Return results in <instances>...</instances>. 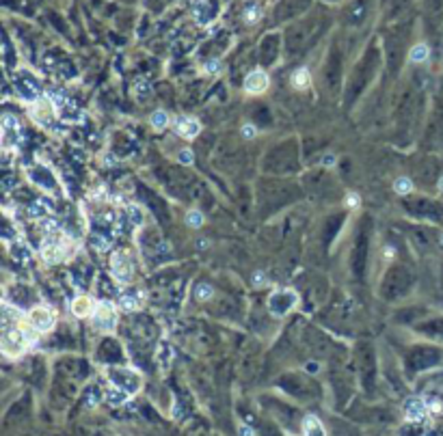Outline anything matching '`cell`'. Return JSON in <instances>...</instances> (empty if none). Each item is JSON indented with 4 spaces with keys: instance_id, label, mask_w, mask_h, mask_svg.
I'll use <instances>...</instances> for the list:
<instances>
[{
    "instance_id": "1",
    "label": "cell",
    "mask_w": 443,
    "mask_h": 436,
    "mask_svg": "<svg viewBox=\"0 0 443 436\" xmlns=\"http://www.w3.org/2000/svg\"><path fill=\"white\" fill-rule=\"evenodd\" d=\"M33 343V335L17 326L2 328V354L9 358H17Z\"/></svg>"
},
{
    "instance_id": "2",
    "label": "cell",
    "mask_w": 443,
    "mask_h": 436,
    "mask_svg": "<svg viewBox=\"0 0 443 436\" xmlns=\"http://www.w3.org/2000/svg\"><path fill=\"white\" fill-rule=\"evenodd\" d=\"M108 372V380L113 382L115 387H119L121 391H126L130 397L137 395V393L141 391V387H143V378H141V374L137 372V369L132 367H108L106 369Z\"/></svg>"
},
{
    "instance_id": "3",
    "label": "cell",
    "mask_w": 443,
    "mask_h": 436,
    "mask_svg": "<svg viewBox=\"0 0 443 436\" xmlns=\"http://www.w3.org/2000/svg\"><path fill=\"white\" fill-rule=\"evenodd\" d=\"M296 304H298L296 291L290 288H279L268 298V311L273 313L275 318H283V315H288L292 309H296Z\"/></svg>"
},
{
    "instance_id": "4",
    "label": "cell",
    "mask_w": 443,
    "mask_h": 436,
    "mask_svg": "<svg viewBox=\"0 0 443 436\" xmlns=\"http://www.w3.org/2000/svg\"><path fill=\"white\" fill-rule=\"evenodd\" d=\"M91 324L99 333H113L117 328V307L110 300H99L96 313L91 315Z\"/></svg>"
},
{
    "instance_id": "5",
    "label": "cell",
    "mask_w": 443,
    "mask_h": 436,
    "mask_svg": "<svg viewBox=\"0 0 443 436\" xmlns=\"http://www.w3.org/2000/svg\"><path fill=\"white\" fill-rule=\"evenodd\" d=\"M67 250L69 244L63 238V234L58 231L54 236H46L44 244H41V257H44L46 264H58L67 257Z\"/></svg>"
},
{
    "instance_id": "6",
    "label": "cell",
    "mask_w": 443,
    "mask_h": 436,
    "mask_svg": "<svg viewBox=\"0 0 443 436\" xmlns=\"http://www.w3.org/2000/svg\"><path fill=\"white\" fill-rule=\"evenodd\" d=\"M26 318H28L31 328H33V331H37V333H50L52 328H54V324H56L54 311H52L50 307H46V304H37V307H33L31 311L26 313Z\"/></svg>"
},
{
    "instance_id": "7",
    "label": "cell",
    "mask_w": 443,
    "mask_h": 436,
    "mask_svg": "<svg viewBox=\"0 0 443 436\" xmlns=\"http://www.w3.org/2000/svg\"><path fill=\"white\" fill-rule=\"evenodd\" d=\"M110 274L123 285L132 281V259L126 250H117L110 255Z\"/></svg>"
},
{
    "instance_id": "8",
    "label": "cell",
    "mask_w": 443,
    "mask_h": 436,
    "mask_svg": "<svg viewBox=\"0 0 443 436\" xmlns=\"http://www.w3.org/2000/svg\"><path fill=\"white\" fill-rule=\"evenodd\" d=\"M54 115H58V110H56V106L50 101V97L37 99V101H35V106H33V110H31V117L41 125V128H52Z\"/></svg>"
},
{
    "instance_id": "9",
    "label": "cell",
    "mask_w": 443,
    "mask_h": 436,
    "mask_svg": "<svg viewBox=\"0 0 443 436\" xmlns=\"http://www.w3.org/2000/svg\"><path fill=\"white\" fill-rule=\"evenodd\" d=\"M26 74V80H15V93L20 99L24 101H37L41 99V85L37 80V76L28 74V71L24 69Z\"/></svg>"
},
{
    "instance_id": "10",
    "label": "cell",
    "mask_w": 443,
    "mask_h": 436,
    "mask_svg": "<svg viewBox=\"0 0 443 436\" xmlns=\"http://www.w3.org/2000/svg\"><path fill=\"white\" fill-rule=\"evenodd\" d=\"M17 141H20V121L13 115H4L2 117V147L4 151L17 147Z\"/></svg>"
},
{
    "instance_id": "11",
    "label": "cell",
    "mask_w": 443,
    "mask_h": 436,
    "mask_svg": "<svg viewBox=\"0 0 443 436\" xmlns=\"http://www.w3.org/2000/svg\"><path fill=\"white\" fill-rule=\"evenodd\" d=\"M268 74L264 69H253L249 76L245 78V93L249 95H259L268 89Z\"/></svg>"
},
{
    "instance_id": "12",
    "label": "cell",
    "mask_w": 443,
    "mask_h": 436,
    "mask_svg": "<svg viewBox=\"0 0 443 436\" xmlns=\"http://www.w3.org/2000/svg\"><path fill=\"white\" fill-rule=\"evenodd\" d=\"M428 413V404L424 402V397L413 395L404 402V417L409 421H422Z\"/></svg>"
},
{
    "instance_id": "13",
    "label": "cell",
    "mask_w": 443,
    "mask_h": 436,
    "mask_svg": "<svg viewBox=\"0 0 443 436\" xmlns=\"http://www.w3.org/2000/svg\"><path fill=\"white\" fill-rule=\"evenodd\" d=\"M96 307H98V302H93L91 296H78V298H74V302H72V313L76 318L85 320L96 313Z\"/></svg>"
},
{
    "instance_id": "14",
    "label": "cell",
    "mask_w": 443,
    "mask_h": 436,
    "mask_svg": "<svg viewBox=\"0 0 443 436\" xmlns=\"http://www.w3.org/2000/svg\"><path fill=\"white\" fill-rule=\"evenodd\" d=\"M199 132H201V123H199V119L195 117H182L180 121H177V134L182 136V139H197Z\"/></svg>"
},
{
    "instance_id": "15",
    "label": "cell",
    "mask_w": 443,
    "mask_h": 436,
    "mask_svg": "<svg viewBox=\"0 0 443 436\" xmlns=\"http://www.w3.org/2000/svg\"><path fill=\"white\" fill-rule=\"evenodd\" d=\"M156 363L158 367L162 369V372H167V369L171 367V363H173V348H171V343L167 341H160L156 348Z\"/></svg>"
},
{
    "instance_id": "16",
    "label": "cell",
    "mask_w": 443,
    "mask_h": 436,
    "mask_svg": "<svg viewBox=\"0 0 443 436\" xmlns=\"http://www.w3.org/2000/svg\"><path fill=\"white\" fill-rule=\"evenodd\" d=\"M28 177L31 179H35V182L39 184L41 188H46V190H52L56 186V179H54V175L48 171V169H35V171H28Z\"/></svg>"
},
{
    "instance_id": "17",
    "label": "cell",
    "mask_w": 443,
    "mask_h": 436,
    "mask_svg": "<svg viewBox=\"0 0 443 436\" xmlns=\"http://www.w3.org/2000/svg\"><path fill=\"white\" fill-rule=\"evenodd\" d=\"M104 399H106V402H108L110 406H121V404H126V402H128L130 395H128L126 391H121L119 387H115V385H113V387H108V389L104 391Z\"/></svg>"
},
{
    "instance_id": "18",
    "label": "cell",
    "mask_w": 443,
    "mask_h": 436,
    "mask_svg": "<svg viewBox=\"0 0 443 436\" xmlns=\"http://www.w3.org/2000/svg\"><path fill=\"white\" fill-rule=\"evenodd\" d=\"M22 318V311L15 307H11L9 302L2 304V328H9V326H17V320Z\"/></svg>"
},
{
    "instance_id": "19",
    "label": "cell",
    "mask_w": 443,
    "mask_h": 436,
    "mask_svg": "<svg viewBox=\"0 0 443 436\" xmlns=\"http://www.w3.org/2000/svg\"><path fill=\"white\" fill-rule=\"evenodd\" d=\"M50 205L46 201H33L31 205H28V216L35 218V220H44L50 216Z\"/></svg>"
},
{
    "instance_id": "20",
    "label": "cell",
    "mask_w": 443,
    "mask_h": 436,
    "mask_svg": "<svg viewBox=\"0 0 443 436\" xmlns=\"http://www.w3.org/2000/svg\"><path fill=\"white\" fill-rule=\"evenodd\" d=\"M309 85H311V74H309V69H307V67H300V69H296L292 74V87L294 89L303 91V89H307Z\"/></svg>"
},
{
    "instance_id": "21",
    "label": "cell",
    "mask_w": 443,
    "mask_h": 436,
    "mask_svg": "<svg viewBox=\"0 0 443 436\" xmlns=\"http://www.w3.org/2000/svg\"><path fill=\"white\" fill-rule=\"evenodd\" d=\"M117 307L121 309V311H134V309L141 307V296L139 294H121L119 296V304Z\"/></svg>"
},
{
    "instance_id": "22",
    "label": "cell",
    "mask_w": 443,
    "mask_h": 436,
    "mask_svg": "<svg viewBox=\"0 0 443 436\" xmlns=\"http://www.w3.org/2000/svg\"><path fill=\"white\" fill-rule=\"evenodd\" d=\"M428 46L426 44H417V46H413L411 48V52H409V61L411 63H424L428 58Z\"/></svg>"
},
{
    "instance_id": "23",
    "label": "cell",
    "mask_w": 443,
    "mask_h": 436,
    "mask_svg": "<svg viewBox=\"0 0 443 436\" xmlns=\"http://www.w3.org/2000/svg\"><path fill=\"white\" fill-rule=\"evenodd\" d=\"M128 216H130V223H132L134 227H141L145 223V212H143V207L137 205V203H130L128 205Z\"/></svg>"
},
{
    "instance_id": "24",
    "label": "cell",
    "mask_w": 443,
    "mask_h": 436,
    "mask_svg": "<svg viewBox=\"0 0 443 436\" xmlns=\"http://www.w3.org/2000/svg\"><path fill=\"white\" fill-rule=\"evenodd\" d=\"M91 244L98 250H108L110 244H113V236H104V234H98V231H93V234H91Z\"/></svg>"
},
{
    "instance_id": "25",
    "label": "cell",
    "mask_w": 443,
    "mask_h": 436,
    "mask_svg": "<svg viewBox=\"0 0 443 436\" xmlns=\"http://www.w3.org/2000/svg\"><path fill=\"white\" fill-rule=\"evenodd\" d=\"M305 432L307 436H324V428L316 417H305Z\"/></svg>"
},
{
    "instance_id": "26",
    "label": "cell",
    "mask_w": 443,
    "mask_h": 436,
    "mask_svg": "<svg viewBox=\"0 0 443 436\" xmlns=\"http://www.w3.org/2000/svg\"><path fill=\"white\" fill-rule=\"evenodd\" d=\"M259 17H262V7H259V4H249V7L245 9V13H242V20L246 24H255Z\"/></svg>"
},
{
    "instance_id": "27",
    "label": "cell",
    "mask_w": 443,
    "mask_h": 436,
    "mask_svg": "<svg viewBox=\"0 0 443 436\" xmlns=\"http://www.w3.org/2000/svg\"><path fill=\"white\" fill-rule=\"evenodd\" d=\"M149 123H151L156 130H164V128L169 125V115H167L164 110H156V112H151Z\"/></svg>"
},
{
    "instance_id": "28",
    "label": "cell",
    "mask_w": 443,
    "mask_h": 436,
    "mask_svg": "<svg viewBox=\"0 0 443 436\" xmlns=\"http://www.w3.org/2000/svg\"><path fill=\"white\" fill-rule=\"evenodd\" d=\"M186 223L193 227V229H199V227H203V223H205V216H203V212H199V210H191L186 214Z\"/></svg>"
},
{
    "instance_id": "29",
    "label": "cell",
    "mask_w": 443,
    "mask_h": 436,
    "mask_svg": "<svg viewBox=\"0 0 443 436\" xmlns=\"http://www.w3.org/2000/svg\"><path fill=\"white\" fill-rule=\"evenodd\" d=\"M394 190H395L398 194H409L411 190H413V182H411L409 177H398V179L394 182Z\"/></svg>"
},
{
    "instance_id": "30",
    "label": "cell",
    "mask_w": 443,
    "mask_h": 436,
    "mask_svg": "<svg viewBox=\"0 0 443 436\" xmlns=\"http://www.w3.org/2000/svg\"><path fill=\"white\" fill-rule=\"evenodd\" d=\"M212 294H214V290L210 288V285H205V283H201V285H197L195 288V296H197V300H210L212 298Z\"/></svg>"
},
{
    "instance_id": "31",
    "label": "cell",
    "mask_w": 443,
    "mask_h": 436,
    "mask_svg": "<svg viewBox=\"0 0 443 436\" xmlns=\"http://www.w3.org/2000/svg\"><path fill=\"white\" fill-rule=\"evenodd\" d=\"M149 91H151V85H149V80H145V78H139L137 82H134V93H137L139 97H145V95H149Z\"/></svg>"
},
{
    "instance_id": "32",
    "label": "cell",
    "mask_w": 443,
    "mask_h": 436,
    "mask_svg": "<svg viewBox=\"0 0 443 436\" xmlns=\"http://www.w3.org/2000/svg\"><path fill=\"white\" fill-rule=\"evenodd\" d=\"M104 397V393L98 389V387H91V389L87 391V406H96L99 399Z\"/></svg>"
},
{
    "instance_id": "33",
    "label": "cell",
    "mask_w": 443,
    "mask_h": 436,
    "mask_svg": "<svg viewBox=\"0 0 443 436\" xmlns=\"http://www.w3.org/2000/svg\"><path fill=\"white\" fill-rule=\"evenodd\" d=\"M177 162L180 164H193L195 162L193 149H180V153H177Z\"/></svg>"
},
{
    "instance_id": "34",
    "label": "cell",
    "mask_w": 443,
    "mask_h": 436,
    "mask_svg": "<svg viewBox=\"0 0 443 436\" xmlns=\"http://www.w3.org/2000/svg\"><path fill=\"white\" fill-rule=\"evenodd\" d=\"M251 283H253V288H264V285L268 283V279H266V274H264L262 270H257V272L251 277Z\"/></svg>"
},
{
    "instance_id": "35",
    "label": "cell",
    "mask_w": 443,
    "mask_h": 436,
    "mask_svg": "<svg viewBox=\"0 0 443 436\" xmlns=\"http://www.w3.org/2000/svg\"><path fill=\"white\" fill-rule=\"evenodd\" d=\"M203 71H205V74H218V71H221V63H218V58H210V61L203 65Z\"/></svg>"
},
{
    "instance_id": "36",
    "label": "cell",
    "mask_w": 443,
    "mask_h": 436,
    "mask_svg": "<svg viewBox=\"0 0 443 436\" xmlns=\"http://www.w3.org/2000/svg\"><path fill=\"white\" fill-rule=\"evenodd\" d=\"M257 136V128L253 123H245L242 125V139H255Z\"/></svg>"
},
{
    "instance_id": "37",
    "label": "cell",
    "mask_w": 443,
    "mask_h": 436,
    "mask_svg": "<svg viewBox=\"0 0 443 436\" xmlns=\"http://www.w3.org/2000/svg\"><path fill=\"white\" fill-rule=\"evenodd\" d=\"M320 162H322V166H335V162H338V158H335V153H324Z\"/></svg>"
},
{
    "instance_id": "38",
    "label": "cell",
    "mask_w": 443,
    "mask_h": 436,
    "mask_svg": "<svg viewBox=\"0 0 443 436\" xmlns=\"http://www.w3.org/2000/svg\"><path fill=\"white\" fill-rule=\"evenodd\" d=\"M346 205H348V207H357V205H359V196L354 194V193L346 194Z\"/></svg>"
},
{
    "instance_id": "39",
    "label": "cell",
    "mask_w": 443,
    "mask_h": 436,
    "mask_svg": "<svg viewBox=\"0 0 443 436\" xmlns=\"http://www.w3.org/2000/svg\"><path fill=\"white\" fill-rule=\"evenodd\" d=\"M238 434H240V436H255V432H253V430H251L249 426H240Z\"/></svg>"
},
{
    "instance_id": "40",
    "label": "cell",
    "mask_w": 443,
    "mask_h": 436,
    "mask_svg": "<svg viewBox=\"0 0 443 436\" xmlns=\"http://www.w3.org/2000/svg\"><path fill=\"white\" fill-rule=\"evenodd\" d=\"M305 369L307 372H318V363H307Z\"/></svg>"
},
{
    "instance_id": "41",
    "label": "cell",
    "mask_w": 443,
    "mask_h": 436,
    "mask_svg": "<svg viewBox=\"0 0 443 436\" xmlns=\"http://www.w3.org/2000/svg\"><path fill=\"white\" fill-rule=\"evenodd\" d=\"M104 162L113 166V164H115V156H110V153H106V156H104Z\"/></svg>"
},
{
    "instance_id": "42",
    "label": "cell",
    "mask_w": 443,
    "mask_h": 436,
    "mask_svg": "<svg viewBox=\"0 0 443 436\" xmlns=\"http://www.w3.org/2000/svg\"><path fill=\"white\" fill-rule=\"evenodd\" d=\"M439 188H441V193H443V175H441V179H439Z\"/></svg>"
},
{
    "instance_id": "43",
    "label": "cell",
    "mask_w": 443,
    "mask_h": 436,
    "mask_svg": "<svg viewBox=\"0 0 443 436\" xmlns=\"http://www.w3.org/2000/svg\"><path fill=\"white\" fill-rule=\"evenodd\" d=\"M441 246H443V236H441Z\"/></svg>"
}]
</instances>
